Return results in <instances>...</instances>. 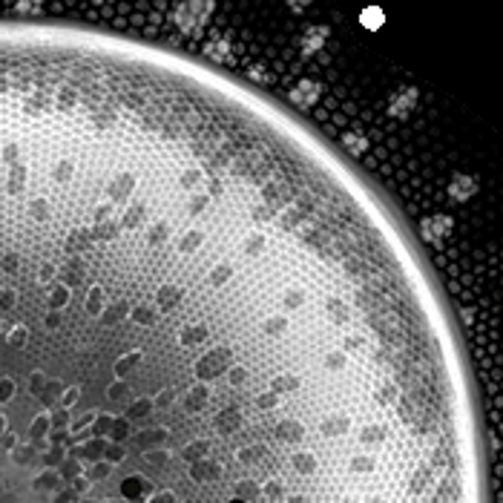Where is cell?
<instances>
[{"label":"cell","instance_id":"1","mask_svg":"<svg viewBox=\"0 0 503 503\" xmlns=\"http://www.w3.org/2000/svg\"><path fill=\"white\" fill-rule=\"evenodd\" d=\"M213 12V0H181L176 12V23L184 32H196Z\"/></svg>","mask_w":503,"mask_h":503},{"label":"cell","instance_id":"2","mask_svg":"<svg viewBox=\"0 0 503 503\" xmlns=\"http://www.w3.org/2000/svg\"><path fill=\"white\" fill-rule=\"evenodd\" d=\"M454 230V222H451V216L449 213H435V216H426V219L420 222V233L423 239H428V242H435L440 245L443 239H449Z\"/></svg>","mask_w":503,"mask_h":503},{"label":"cell","instance_id":"3","mask_svg":"<svg viewBox=\"0 0 503 503\" xmlns=\"http://www.w3.org/2000/svg\"><path fill=\"white\" fill-rule=\"evenodd\" d=\"M474 193H477V179H474V176H469V173H454V176H451V181H449V199H451V202L463 204V202H469Z\"/></svg>","mask_w":503,"mask_h":503},{"label":"cell","instance_id":"4","mask_svg":"<svg viewBox=\"0 0 503 503\" xmlns=\"http://www.w3.org/2000/svg\"><path fill=\"white\" fill-rule=\"evenodd\" d=\"M417 107V89H412V87H405V89H400L397 95H391V104H389V112L394 115V118H405L412 110Z\"/></svg>","mask_w":503,"mask_h":503},{"label":"cell","instance_id":"5","mask_svg":"<svg viewBox=\"0 0 503 503\" xmlns=\"http://www.w3.org/2000/svg\"><path fill=\"white\" fill-rule=\"evenodd\" d=\"M314 92H317V87L310 84V81H305V84H299V89L294 92V101H296L299 107H308L310 101H314Z\"/></svg>","mask_w":503,"mask_h":503},{"label":"cell","instance_id":"6","mask_svg":"<svg viewBox=\"0 0 503 503\" xmlns=\"http://www.w3.org/2000/svg\"><path fill=\"white\" fill-rule=\"evenodd\" d=\"M325 35H328V29H322V27H317V29H310V32L305 35V50L310 52V50H317V46H322V40H325Z\"/></svg>","mask_w":503,"mask_h":503},{"label":"cell","instance_id":"7","mask_svg":"<svg viewBox=\"0 0 503 503\" xmlns=\"http://www.w3.org/2000/svg\"><path fill=\"white\" fill-rule=\"evenodd\" d=\"M363 23H366L368 29L382 27V12H380V9H366V12H363Z\"/></svg>","mask_w":503,"mask_h":503},{"label":"cell","instance_id":"8","mask_svg":"<svg viewBox=\"0 0 503 503\" xmlns=\"http://www.w3.org/2000/svg\"><path fill=\"white\" fill-rule=\"evenodd\" d=\"M40 6V0H17V12H32Z\"/></svg>","mask_w":503,"mask_h":503}]
</instances>
